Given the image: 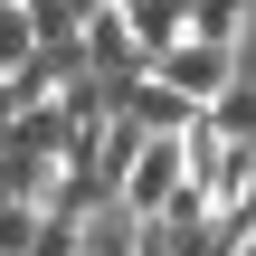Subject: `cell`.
<instances>
[{
    "instance_id": "obj_1",
    "label": "cell",
    "mask_w": 256,
    "mask_h": 256,
    "mask_svg": "<svg viewBox=\"0 0 256 256\" xmlns=\"http://www.w3.org/2000/svg\"><path fill=\"white\" fill-rule=\"evenodd\" d=\"M180 190H190V152H180V133H162V142H142V162L124 171L114 209H133L142 228H162V218L180 209Z\"/></svg>"
},
{
    "instance_id": "obj_2",
    "label": "cell",
    "mask_w": 256,
    "mask_h": 256,
    "mask_svg": "<svg viewBox=\"0 0 256 256\" xmlns=\"http://www.w3.org/2000/svg\"><path fill=\"white\" fill-rule=\"evenodd\" d=\"M162 86H180V95L209 114L228 86H247V57H238V48H200V38H190V48H171V57H162Z\"/></svg>"
},
{
    "instance_id": "obj_3",
    "label": "cell",
    "mask_w": 256,
    "mask_h": 256,
    "mask_svg": "<svg viewBox=\"0 0 256 256\" xmlns=\"http://www.w3.org/2000/svg\"><path fill=\"white\" fill-rule=\"evenodd\" d=\"M57 180H66V152H57V142H38V133H10V142H0V200L48 209Z\"/></svg>"
},
{
    "instance_id": "obj_4",
    "label": "cell",
    "mask_w": 256,
    "mask_h": 256,
    "mask_svg": "<svg viewBox=\"0 0 256 256\" xmlns=\"http://www.w3.org/2000/svg\"><path fill=\"white\" fill-rule=\"evenodd\" d=\"M124 19H133V38H142L152 76H162V57H171V48H190V0H124Z\"/></svg>"
},
{
    "instance_id": "obj_5",
    "label": "cell",
    "mask_w": 256,
    "mask_h": 256,
    "mask_svg": "<svg viewBox=\"0 0 256 256\" xmlns=\"http://www.w3.org/2000/svg\"><path fill=\"white\" fill-rule=\"evenodd\" d=\"M247 19H256V0H190V38L200 48H247Z\"/></svg>"
},
{
    "instance_id": "obj_6",
    "label": "cell",
    "mask_w": 256,
    "mask_h": 256,
    "mask_svg": "<svg viewBox=\"0 0 256 256\" xmlns=\"http://www.w3.org/2000/svg\"><path fill=\"white\" fill-rule=\"evenodd\" d=\"M28 66H38V19L0 0V76H28Z\"/></svg>"
},
{
    "instance_id": "obj_7",
    "label": "cell",
    "mask_w": 256,
    "mask_h": 256,
    "mask_svg": "<svg viewBox=\"0 0 256 256\" xmlns=\"http://www.w3.org/2000/svg\"><path fill=\"white\" fill-rule=\"evenodd\" d=\"M38 238H48V209L0 200V256H38Z\"/></svg>"
},
{
    "instance_id": "obj_8",
    "label": "cell",
    "mask_w": 256,
    "mask_h": 256,
    "mask_svg": "<svg viewBox=\"0 0 256 256\" xmlns=\"http://www.w3.org/2000/svg\"><path fill=\"white\" fill-rule=\"evenodd\" d=\"M209 124H218L228 142H256V76H247V86H228V95L209 104Z\"/></svg>"
}]
</instances>
